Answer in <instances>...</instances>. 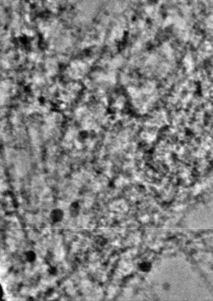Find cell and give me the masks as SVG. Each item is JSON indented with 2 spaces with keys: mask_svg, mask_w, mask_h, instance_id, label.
Here are the masks:
<instances>
[{
  "mask_svg": "<svg viewBox=\"0 0 213 301\" xmlns=\"http://www.w3.org/2000/svg\"><path fill=\"white\" fill-rule=\"evenodd\" d=\"M3 296V288L2 287H1V297L2 298Z\"/></svg>",
  "mask_w": 213,
  "mask_h": 301,
  "instance_id": "obj_4",
  "label": "cell"
},
{
  "mask_svg": "<svg viewBox=\"0 0 213 301\" xmlns=\"http://www.w3.org/2000/svg\"><path fill=\"white\" fill-rule=\"evenodd\" d=\"M25 259L29 262H34L36 259V254L33 251H28L25 255Z\"/></svg>",
  "mask_w": 213,
  "mask_h": 301,
  "instance_id": "obj_3",
  "label": "cell"
},
{
  "mask_svg": "<svg viewBox=\"0 0 213 301\" xmlns=\"http://www.w3.org/2000/svg\"><path fill=\"white\" fill-rule=\"evenodd\" d=\"M79 205L77 202H73L70 206V212L72 216L77 217L79 212Z\"/></svg>",
  "mask_w": 213,
  "mask_h": 301,
  "instance_id": "obj_2",
  "label": "cell"
},
{
  "mask_svg": "<svg viewBox=\"0 0 213 301\" xmlns=\"http://www.w3.org/2000/svg\"><path fill=\"white\" fill-rule=\"evenodd\" d=\"M64 218V212L59 209L52 210L50 214V218L53 222H59Z\"/></svg>",
  "mask_w": 213,
  "mask_h": 301,
  "instance_id": "obj_1",
  "label": "cell"
}]
</instances>
